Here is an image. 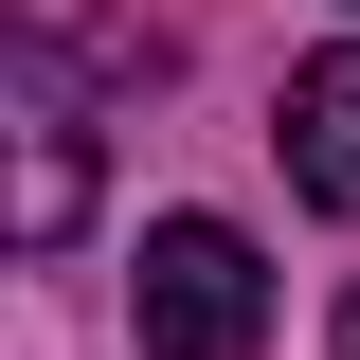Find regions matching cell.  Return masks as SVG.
Masks as SVG:
<instances>
[{"instance_id": "3957f363", "label": "cell", "mask_w": 360, "mask_h": 360, "mask_svg": "<svg viewBox=\"0 0 360 360\" xmlns=\"http://www.w3.org/2000/svg\"><path fill=\"white\" fill-rule=\"evenodd\" d=\"M288 180H307L324 217H360V54H307V72H288Z\"/></svg>"}, {"instance_id": "7a4b0ae2", "label": "cell", "mask_w": 360, "mask_h": 360, "mask_svg": "<svg viewBox=\"0 0 360 360\" xmlns=\"http://www.w3.org/2000/svg\"><path fill=\"white\" fill-rule=\"evenodd\" d=\"M0 108H18V252H54V234L90 217V127H72V90H54L37 37L0 54Z\"/></svg>"}, {"instance_id": "277c9868", "label": "cell", "mask_w": 360, "mask_h": 360, "mask_svg": "<svg viewBox=\"0 0 360 360\" xmlns=\"http://www.w3.org/2000/svg\"><path fill=\"white\" fill-rule=\"evenodd\" d=\"M342 360H360V288H342Z\"/></svg>"}, {"instance_id": "6da1fadb", "label": "cell", "mask_w": 360, "mask_h": 360, "mask_svg": "<svg viewBox=\"0 0 360 360\" xmlns=\"http://www.w3.org/2000/svg\"><path fill=\"white\" fill-rule=\"evenodd\" d=\"M270 342V270L234 217H162L144 234V360H252Z\"/></svg>"}]
</instances>
